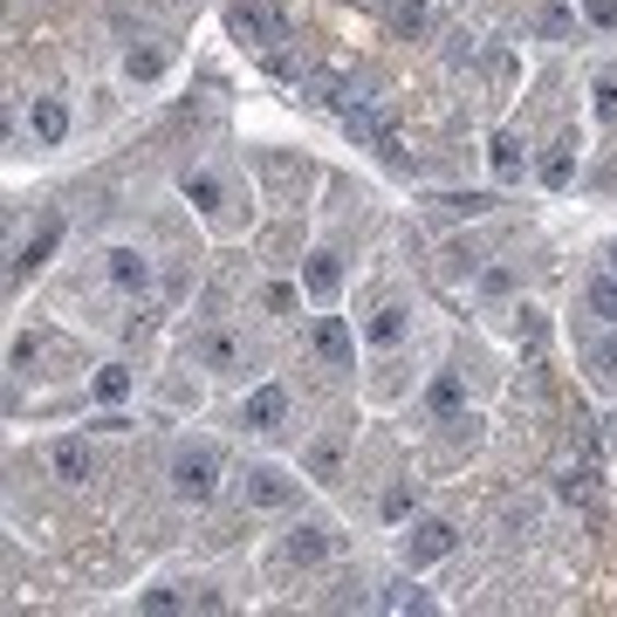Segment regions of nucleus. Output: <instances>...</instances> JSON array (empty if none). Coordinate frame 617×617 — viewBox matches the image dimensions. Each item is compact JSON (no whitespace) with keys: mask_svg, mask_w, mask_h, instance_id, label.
Masks as SVG:
<instances>
[{"mask_svg":"<svg viewBox=\"0 0 617 617\" xmlns=\"http://www.w3.org/2000/svg\"><path fill=\"white\" fill-rule=\"evenodd\" d=\"M220 467H226L220 446H178L172 453V494L193 501V508H206V501L220 494Z\"/></svg>","mask_w":617,"mask_h":617,"instance_id":"nucleus-1","label":"nucleus"},{"mask_svg":"<svg viewBox=\"0 0 617 617\" xmlns=\"http://www.w3.org/2000/svg\"><path fill=\"white\" fill-rule=\"evenodd\" d=\"M234 35L254 42V48H268L275 69H289V56H281V42H289V21H281L268 0H234Z\"/></svg>","mask_w":617,"mask_h":617,"instance_id":"nucleus-2","label":"nucleus"},{"mask_svg":"<svg viewBox=\"0 0 617 617\" xmlns=\"http://www.w3.org/2000/svg\"><path fill=\"white\" fill-rule=\"evenodd\" d=\"M453 543H459V528L440 522V514H426V522H411V528L398 535V556H405V570H426V562L453 556Z\"/></svg>","mask_w":617,"mask_h":617,"instance_id":"nucleus-3","label":"nucleus"},{"mask_svg":"<svg viewBox=\"0 0 617 617\" xmlns=\"http://www.w3.org/2000/svg\"><path fill=\"white\" fill-rule=\"evenodd\" d=\"M344 131H350L357 144L384 151V159H405V151H398V131H392V110H371V103H357V110H344Z\"/></svg>","mask_w":617,"mask_h":617,"instance_id":"nucleus-4","label":"nucleus"},{"mask_svg":"<svg viewBox=\"0 0 617 617\" xmlns=\"http://www.w3.org/2000/svg\"><path fill=\"white\" fill-rule=\"evenodd\" d=\"M308 350H316L329 371H350V364H357V337H350L344 316H316V329H308Z\"/></svg>","mask_w":617,"mask_h":617,"instance_id":"nucleus-5","label":"nucleus"},{"mask_svg":"<svg viewBox=\"0 0 617 617\" xmlns=\"http://www.w3.org/2000/svg\"><path fill=\"white\" fill-rule=\"evenodd\" d=\"M62 247V213H48L42 226H35V234L28 241H21L14 254H8V281H21V275H35L42 261H48V254H56Z\"/></svg>","mask_w":617,"mask_h":617,"instance_id":"nucleus-6","label":"nucleus"},{"mask_svg":"<svg viewBox=\"0 0 617 617\" xmlns=\"http://www.w3.org/2000/svg\"><path fill=\"white\" fill-rule=\"evenodd\" d=\"M281 419H289V392H281V384L247 392V405H241V426H247V432H275Z\"/></svg>","mask_w":617,"mask_h":617,"instance_id":"nucleus-7","label":"nucleus"},{"mask_svg":"<svg viewBox=\"0 0 617 617\" xmlns=\"http://www.w3.org/2000/svg\"><path fill=\"white\" fill-rule=\"evenodd\" d=\"M295 501V480L281 467H247V508H289Z\"/></svg>","mask_w":617,"mask_h":617,"instance_id":"nucleus-8","label":"nucleus"},{"mask_svg":"<svg viewBox=\"0 0 617 617\" xmlns=\"http://www.w3.org/2000/svg\"><path fill=\"white\" fill-rule=\"evenodd\" d=\"M323 556H329L323 522H302V528H289V543H281V562H295V570H308V562H323Z\"/></svg>","mask_w":617,"mask_h":617,"instance_id":"nucleus-9","label":"nucleus"},{"mask_svg":"<svg viewBox=\"0 0 617 617\" xmlns=\"http://www.w3.org/2000/svg\"><path fill=\"white\" fill-rule=\"evenodd\" d=\"M103 261H110V281H117L124 295H144V289H151V261H144L138 247H110Z\"/></svg>","mask_w":617,"mask_h":617,"instance_id":"nucleus-10","label":"nucleus"},{"mask_svg":"<svg viewBox=\"0 0 617 617\" xmlns=\"http://www.w3.org/2000/svg\"><path fill=\"white\" fill-rule=\"evenodd\" d=\"M48 467H56V480L83 487V480H90V446H83V440H56V446H48Z\"/></svg>","mask_w":617,"mask_h":617,"instance_id":"nucleus-11","label":"nucleus"},{"mask_svg":"<svg viewBox=\"0 0 617 617\" xmlns=\"http://www.w3.org/2000/svg\"><path fill=\"white\" fill-rule=\"evenodd\" d=\"M302 281H308V295H316V302H337V289H344V268H337V254H308Z\"/></svg>","mask_w":617,"mask_h":617,"instance_id":"nucleus-12","label":"nucleus"},{"mask_svg":"<svg viewBox=\"0 0 617 617\" xmlns=\"http://www.w3.org/2000/svg\"><path fill=\"white\" fill-rule=\"evenodd\" d=\"M583 308H590V316H597L604 329H617V275H610V268H604V275H590Z\"/></svg>","mask_w":617,"mask_h":617,"instance_id":"nucleus-13","label":"nucleus"},{"mask_svg":"<svg viewBox=\"0 0 617 617\" xmlns=\"http://www.w3.org/2000/svg\"><path fill=\"white\" fill-rule=\"evenodd\" d=\"M35 138H42V144H62V138H69V103H62V96H42V103H35Z\"/></svg>","mask_w":617,"mask_h":617,"instance_id":"nucleus-14","label":"nucleus"},{"mask_svg":"<svg viewBox=\"0 0 617 617\" xmlns=\"http://www.w3.org/2000/svg\"><path fill=\"white\" fill-rule=\"evenodd\" d=\"M459 405H467L459 377H453V371H440V377H432V392H426V411H432V419H459Z\"/></svg>","mask_w":617,"mask_h":617,"instance_id":"nucleus-15","label":"nucleus"},{"mask_svg":"<svg viewBox=\"0 0 617 617\" xmlns=\"http://www.w3.org/2000/svg\"><path fill=\"white\" fill-rule=\"evenodd\" d=\"M487 159H494V178H501V186H514V178H522V138H514V131H494Z\"/></svg>","mask_w":617,"mask_h":617,"instance_id":"nucleus-16","label":"nucleus"},{"mask_svg":"<svg viewBox=\"0 0 617 617\" xmlns=\"http://www.w3.org/2000/svg\"><path fill=\"white\" fill-rule=\"evenodd\" d=\"M570 172H577V138H556L549 144V159H543V186H570Z\"/></svg>","mask_w":617,"mask_h":617,"instance_id":"nucleus-17","label":"nucleus"},{"mask_svg":"<svg viewBox=\"0 0 617 617\" xmlns=\"http://www.w3.org/2000/svg\"><path fill=\"white\" fill-rule=\"evenodd\" d=\"M384 21H392V35H419L426 28V0H384Z\"/></svg>","mask_w":617,"mask_h":617,"instance_id":"nucleus-18","label":"nucleus"},{"mask_svg":"<svg viewBox=\"0 0 617 617\" xmlns=\"http://www.w3.org/2000/svg\"><path fill=\"white\" fill-rule=\"evenodd\" d=\"M124 398H131V371H124V364H103L96 371V405H124Z\"/></svg>","mask_w":617,"mask_h":617,"instance_id":"nucleus-19","label":"nucleus"},{"mask_svg":"<svg viewBox=\"0 0 617 617\" xmlns=\"http://www.w3.org/2000/svg\"><path fill=\"white\" fill-rule=\"evenodd\" d=\"M398 337H405V308H398V302H384L377 316H371V344H384V350H392Z\"/></svg>","mask_w":617,"mask_h":617,"instance_id":"nucleus-20","label":"nucleus"},{"mask_svg":"<svg viewBox=\"0 0 617 617\" xmlns=\"http://www.w3.org/2000/svg\"><path fill=\"white\" fill-rule=\"evenodd\" d=\"M337 467H344V440H316V446H308V474H316V480H337Z\"/></svg>","mask_w":617,"mask_h":617,"instance_id":"nucleus-21","label":"nucleus"},{"mask_svg":"<svg viewBox=\"0 0 617 617\" xmlns=\"http://www.w3.org/2000/svg\"><path fill=\"white\" fill-rule=\"evenodd\" d=\"M487 206H494L487 193H446V199H440V213H446V220H480Z\"/></svg>","mask_w":617,"mask_h":617,"instance_id":"nucleus-22","label":"nucleus"},{"mask_svg":"<svg viewBox=\"0 0 617 617\" xmlns=\"http://www.w3.org/2000/svg\"><path fill=\"white\" fill-rule=\"evenodd\" d=\"M159 69H165V56H159V48H131V56H124V75H131V83H151Z\"/></svg>","mask_w":617,"mask_h":617,"instance_id":"nucleus-23","label":"nucleus"},{"mask_svg":"<svg viewBox=\"0 0 617 617\" xmlns=\"http://www.w3.org/2000/svg\"><path fill=\"white\" fill-rule=\"evenodd\" d=\"M186 199L213 213V206H220V178H213V172H186Z\"/></svg>","mask_w":617,"mask_h":617,"instance_id":"nucleus-24","label":"nucleus"},{"mask_svg":"<svg viewBox=\"0 0 617 617\" xmlns=\"http://www.w3.org/2000/svg\"><path fill=\"white\" fill-rule=\"evenodd\" d=\"M590 377H617V329L590 344Z\"/></svg>","mask_w":617,"mask_h":617,"instance_id":"nucleus-25","label":"nucleus"},{"mask_svg":"<svg viewBox=\"0 0 617 617\" xmlns=\"http://www.w3.org/2000/svg\"><path fill=\"white\" fill-rule=\"evenodd\" d=\"M384 610H432V597L411 590V583H392V590H384Z\"/></svg>","mask_w":617,"mask_h":617,"instance_id":"nucleus-26","label":"nucleus"},{"mask_svg":"<svg viewBox=\"0 0 617 617\" xmlns=\"http://www.w3.org/2000/svg\"><path fill=\"white\" fill-rule=\"evenodd\" d=\"M199 364H213V371H234V344H226V337H199Z\"/></svg>","mask_w":617,"mask_h":617,"instance_id":"nucleus-27","label":"nucleus"},{"mask_svg":"<svg viewBox=\"0 0 617 617\" xmlns=\"http://www.w3.org/2000/svg\"><path fill=\"white\" fill-rule=\"evenodd\" d=\"M597 124H617V69L597 75Z\"/></svg>","mask_w":617,"mask_h":617,"instance_id":"nucleus-28","label":"nucleus"},{"mask_svg":"<svg viewBox=\"0 0 617 617\" xmlns=\"http://www.w3.org/2000/svg\"><path fill=\"white\" fill-rule=\"evenodd\" d=\"M556 494H562V501H583V494H590V467H562V474H556Z\"/></svg>","mask_w":617,"mask_h":617,"instance_id":"nucleus-29","label":"nucleus"},{"mask_svg":"<svg viewBox=\"0 0 617 617\" xmlns=\"http://www.w3.org/2000/svg\"><path fill=\"white\" fill-rule=\"evenodd\" d=\"M138 610H186V597H178V590H144Z\"/></svg>","mask_w":617,"mask_h":617,"instance_id":"nucleus-30","label":"nucleus"},{"mask_svg":"<svg viewBox=\"0 0 617 617\" xmlns=\"http://www.w3.org/2000/svg\"><path fill=\"white\" fill-rule=\"evenodd\" d=\"M583 14L597 21V28H617V0H583Z\"/></svg>","mask_w":617,"mask_h":617,"instance_id":"nucleus-31","label":"nucleus"},{"mask_svg":"<svg viewBox=\"0 0 617 617\" xmlns=\"http://www.w3.org/2000/svg\"><path fill=\"white\" fill-rule=\"evenodd\" d=\"M35 357H42V344H35V337H21V344L8 350V364H14V371H28V364H35Z\"/></svg>","mask_w":617,"mask_h":617,"instance_id":"nucleus-32","label":"nucleus"},{"mask_svg":"<svg viewBox=\"0 0 617 617\" xmlns=\"http://www.w3.org/2000/svg\"><path fill=\"white\" fill-rule=\"evenodd\" d=\"M405 508H411V487H392V494H384V514H392V522H398Z\"/></svg>","mask_w":617,"mask_h":617,"instance_id":"nucleus-33","label":"nucleus"},{"mask_svg":"<svg viewBox=\"0 0 617 617\" xmlns=\"http://www.w3.org/2000/svg\"><path fill=\"white\" fill-rule=\"evenodd\" d=\"M610 275H617V241H610Z\"/></svg>","mask_w":617,"mask_h":617,"instance_id":"nucleus-34","label":"nucleus"},{"mask_svg":"<svg viewBox=\"0 0 617 617\" xmlns=\"http://www.w3.org/2000/svg\"><path fill=\"white\" fill-rule=\"evenodd\" d=\"M344 8H357V0H344Z\"/></svg>","mask_w":617,"mask_h":617,"instance_id":"nucleus-35","label":"nucleus"}]
</instances>
